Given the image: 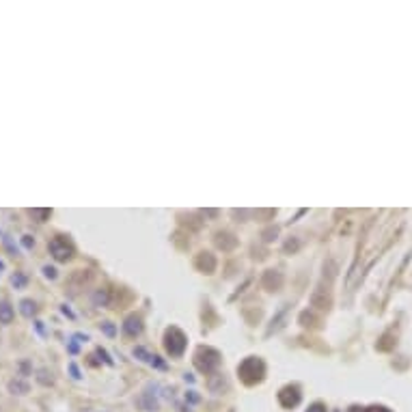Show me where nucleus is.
Returning a JSON list of instances; mask_svg holds the SVG:
<instances>
[{
  "label": "nucleus",
  "instance_id": "9b49d317",
  "mask_svg": "<svg viewBox=\"0 0 412 412\" xmlns=\"http://www.w3.org/2000/svg\"><path fill=\"white\" fill-rule=\"evenodd\" d=\"M134 356H143V360H147L149 365H155V367H160V369H164V362L158 360V356H154V354H149L147 350H143V348H136L134 350Z\"/></svg>",
  "mask_w": 412,
  "mask_h": 412
},
{
  "label": "nucleus",
  "instance_id": "ddd939ff",
  "mask_svg": "<svg viewBox=\"0 0 412 412\" xmlns=\"http://www.w3.org/2000/svg\"><path fill=\"white\" fill-rule=\"evenodd\" d=\"M20 309H22V313H24L26 317H30V315H35V313H37V305L32 300H22Z\"/></svg>",
  "mask_w": 412,
  "mask_h": 412
},
{
  "label": "nucleus",
  "instance_id": "aec40b11",
  "mask_svg": "<svg viewBox=\"0 0 412 412\" xmlns=\"http://www.w3.org/2000/svg\"><path fill=\"white\" fill-rule=\"evenodd\" d=\"M104 330H106V333H108V335H115V328H112V326H110V324H104Z\"/></svg>",
  "mask_w": 412,
  "mask_h": 412
},
{
  "label": "nucleus",
  "instance_id": "dca6fc26",
  "mask_svg": "<svg viewBox=\"0 0 412 412\" xmlns=\"http://www.w3.org/2000/svg\"><path fill=\"white\" fill-rule=\"evenodd\" d=\"M30 214L37 216V218H48V216H50V211H48V209H32Z\"/></svg>",
  "mask_w": 412,
  "mask_h": 412
},
{
  "label": "nucleus",
  "instance_id": "f8f14e48",
  "mask_svg": "<svg viewBox=\"0 0 412 412\" xmlns=\"http://www.w3.org/2000/svg\"><path fill=\"white\" fill-rule=\"evenodd\" d=\"M229 237V233H218L216 235V244H218L220 248H225V251H231L233 246H235V237H231V240H227Z\"/></svg>",
  "mask_w": 412,
  "mask_h": 412
},
{
  "label": "nucleus",
  "instance_id": "6ab92c4d",
  "mask_svg": "<svg viewBox=\"0 0 412 412\" xmlns=\"http://www.w3.org/2000/svg\"><path fill=\"white\" fill-rule=\"evenodd\" d=\"M43 272H46V276H50V279L56 276V270H54V268H43Z\"/></svg>",
  "mask_w": 412,
  "mask_h": 412
},
{
  "label": "nucleus",
  "instance_id": "4468645a",
  "mask_svg": "<svg viewBox=\"0 0 412 412\" xmlns=\"http://www.w3.org/2000/svg\"><path fill=\"white\" fill-rule=\"evenodd\" d=\"M300 322H302V326H311V328L317 326V324H315V317H313V313H309V311H305V313L300 315Z\"/></svg>",
  "mask_w": 412,
  "mask_h": 412
},
{
  "label": "nucleus",
  "instance_id": "20e7f679",
  "mask_svg": "<svg viewBox=\"0 0 412 412\" xmlns=\"http://www.w3.org/2000/svg\"><path fill=\"white\" fill-rule=\"evenodd\" d=\"M50 253H52V257L56 259V261H67V259L74 257V246H72V242H69L67 237L56 235L50 242Z\"/></svg>",
  "mask_w": 412,
  "mask_h": 412
},
{
  "label": "nucleus",
  "instance_id": "39448f33",
  "mask_svg": "<svg viewBox=\"0 0 412 412\" xmlns=\"http://www.w3.org/2000/svg\"><path fill=\"white\" fill-rule=\"evenodd\" d=\"M279 402L285 406V408H294V406L300 402V391L298 386H285L283 391L279 393Z\"/></svg>",
  "mask_w": 412,
  "mask_h": 412
},
{
  "label": "nucleus",
  "instance_id": "9d476101",
  "mask_svg": "<svg viewBox=\"0 0 412 412\" xmlns=\"http://www.w3.org/2000/svg\"><path fill=\"white\" fill-rule=\"evenodd\" d=\"M13 317H15L13 307H11L7 300H0V324H11Z\"/></svg>",
  "mask_w": 412,
  "mask_h": 412
},
{
  "label": "nucleus",
  "instance_id": "f03ea898",
  "mask_svg": "<svg viewBox=\"0 0 412 412\" xmlns=\"http://www.w3.org/2000/svg\"><path fill=\"white\" fill-rule=\"evenodd\" d=\"M164 345L171 356H181L183 350H186V335L177 326H171L164 335Z\"/></svg>",
  "mask_w": 412,
  "mask_h": 412
},
{
  "label": "nucleus",
  "instance_id": "a211bd4d",
  "mask_svg": "<svg viewBox=\"0 0 412 412\" xmlns=\"http://www.w3.org/2000/svg\"><path fill=\"white\" fill-rule=\"evenodd\" d=\"M307 412H326V406H324V404H313Z\"/></svg>",
  "mask_w": 412,
  "mask_h": 412
},
{
  "label": "nucleus",
  "instance_id": "0eeeda50",
  "mask_svg": "<svg viewBox=\"0 0 412 412\" xmlns=\"http://www.w3.org/2000/svg\"><path fill=\"white\" fill-rule=\"evenodd\" d=\"M311 305L317 307V309H328L330 307V294L324 289V287H317L311 296Z\"/></svg>",
  "mask_w": 412,
  "mask_h": 412
},
{
  "label": "nucleus",
  "instance_id": "1a4fd4ad",
  "mask_svg": "<svg viewBox=\"0 0 412 412\" xmlns=\"http://www.w3.org/2000/svg\"><path fill=\"white\" fill-rule=\"evenodd\" d=\"M123 330L129 335V337H134V335H138L140 330H143V324H140V317L136 315H129L126 319V324H123Z\"/></svg>",
  "mask_w": 412,
  "mask_h": 412
},
{
  "label": "nucleus",
  "instance_id": "f257e3e1",
  "mask_svg": "<svg viewBox=\"0 0 412 412\" xmlns=\"http://www.w3.org/2000/svg\"><path fill=\"white\" fill-rule=\"evenodd\" d=\"M237 373H240V378L246 384H257L263 378L265 367H263L261 359H257V356H248V359L237 367Z\"/></svg>",
  "mask_w": 412,
  "mask_h": 412
},
{
  "label": "nucleus",
  "instance_id": "2eb2a0df",
  "mask_svg": "<svg viewBox=\"0 0 412 412\" xmlns=\"http://www.w3.org/2000/svg\"><path fill=\"white\" fill-rule=\"evenodd\" d=\"M9 388H11V391H20V395H22V393L28 391V384H24V382H11Z\"/></svg>",
  "mask_w": 412,
  "mask_h": 412
},
{
  "label": "nucleus",
  "instance_id": "423d86ee",
  "mask_svg": "<svg viewBox=\"0 0 412 412\" xmlns=\"http://www.w3.org/2000/svg\"><path fill=\"white\" fill-rule=\"evenodd\" d=\"M194 265H197L201 272L211 274L216 270V259H214V255H211V253H199V257L194 259Z\"/></svg>",
  "mask_w": 412,
  "mask_h": 412
},
{
  "label": "nucleus",
  "instance_id": "6e6552de",
  "mask_svg": "<svg viewBox=\"0 0 412 412\" xmlns=\"http://www.w3.org/2000/svg\"><path fill=\"white\" fill-rule=\"evenodd\" d=\"M283 285V276H281L279 272H274V270H268L263 276V287L268 291H276L279 287Z\"/></svg>",
  "mask_w": 412,
  "mask_h": 412
},
{
  "label": "nucleus",
  "instance_id": "7ed1b4c3",
  "mask_svg": "<svg viewBox=\"0 0 412 412\" xmlns=\"http://www.w3.org/2000/svg\"><path fill=\"white\" fill-rule=\"evenodd\" d=\"M194 365H197L201 371L209 373L220 365V354L211 348H199L197 354H194Z\"/></svg>",
  "mask_w": 412,
  "mask_h": 412
},
{
  "label": "nucleus",
  "instance_id": "412c9836",
  "mask_svg": "<svg viewBox=\"0 0 412 412\" xmlns=\"http://www.w3.org/2000/svg\"><path fill=\"white\" fill-rule=\"evenodd\" d=\"M24 246H28V248L32 246V242H30V237H28V235H26V237H24Z\"/></svg>",
  "mask_w": 412,
  "mask_h": 412
},
{
  "label": "nucleus",
  "instance_id": "4be33fe9",
  "mask_svg": "<svg viewBox=\"0 0 412 412\" xmlns=\"http://www.w3.org/2000/svg\"><path fill=\"white\" fill-rule=\"evenodd\" d=\"M369 412H388V410L386 408H371Z\"/></svg>",
  "mask_w": 412,
  "mask_h": 412
},
{
  "label": "nucleus",
  "instance_id": "f3484780",
  "mask_svg": "<svg viewBox=\"0 0 412 412\" xmlns=\"http://www.w3.org/2000/svg\"><path fill=\"white\" fill-rule=\"evenodd\" d=\"M95 302H108V291H97L95 294Z\"/></svg>",
  "mask_w": 412,
  "mask_h": 412
}]
</instances>
